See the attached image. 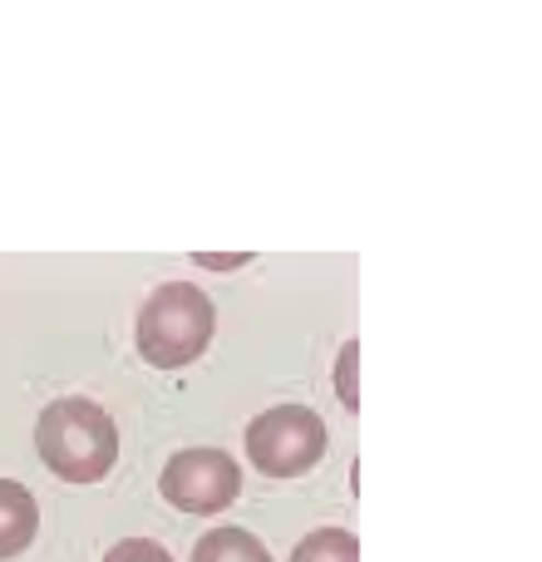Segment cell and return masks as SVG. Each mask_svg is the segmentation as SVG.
Masks as SVG:
<instances>
[{
    "instance_id": "6da1fadb",
    "label": "cell",
    "mask_w": 542,
    "mask_h": 562,
    "mask_svg": "<svg viewBox=\"0 0 542 562\" xmlns=\"http://www.w3.org/2000/svg\"><path fill=\"white\" fill-rule=\"evenodd\" d=\"M35 449L45 469L65 484H99L118 459V429L94 400H55L35 425Z\"/></svg>"
},
{
    "instance_id": "7a4b0ae2",
    "label": "cell",
    "mask_w": 542,
    "mask_h": 562,
    "mask_svg": "<svg viewBox=\"0 0 542 562\" xmlns=\"http://www.w3.org/2000/svg\"><path fill=\"white\" fill-rule=\"evenodd\" d=\"M217 311L193 281H168L138 311V356L158 370H183L213 346Z\"/></svg>"
},
{
    "instance_id": "3957f363",
    "label": "cell",
    "mask_w": 542,
    "mask_h": 562,
    "mask_svg": "<svg viewBox=\"0 0 542 562\" xmlns=\"http://www.w3.org/2000/svg\"><path fill=\"white\" fill-rule=\"evenodd\" d=\"M247 454L267 479H301L326 454V419L306 405H271L247 425Z\"/></svg>"
},
{
    "instance_id": "277c9868",
    "label": "cell",
    "mask_w": 542,
    "mask_h": 562,
    "mask_svg": "<svg viewBox=\"0 0 542 562\" xmlns=\"http://www.w3.org/2000/svg\"><path fill=\"white\" fill-rule=\"evenodd\" d=\"M158 488L183 514H223L242 494V469L223 449H183V454L168 459Z\"/></svg>"
},
{
    "instance_id": "5b68a950",
    "label": "cell",
    "mask_w": 542,
    "mask_h": 562,
    "mask_svg": "<svg viewBox=\"0 0 542 562\" xmlns=\"http://www.w3.org/2000/svg\"><path fill=\"white\" fill-rule=\"evenodd\" d=\"M39 533V504L25 484L15 479H0V562L25 553Z\"/></svg>"
},
{
    "instance_id": "8992f818",
    "label": "cell",
    "mask_w": 542,
    "mask_h": 562,
    "mask_svg": "<svg viewBox=\"0 0 542 562\" xmlns=\"http://www.w3.org/2000/svg\"><path fill=\"white\" fill-rule=\"evenodd\" d=\"M193 562H271V553L247 528H213L207 538H197Z\"/></svg>"
},
{
    "instance_id": "52a82bcc",
    "label": "cell",
    "mask_w": 542,
    "mask_h": 562,
    "mask_svg": "<svg viewBox=\"0 0 542 562\" xmlns=\"http://www.w3.org/2000/svg\"><path fill=\"white\" fill-rule=\"evenodd\" d=\"M291 562H360V543L346 528H316V533L301 538Z\"/></svg>"
},
{
    "instance_id": "ba28073f",
    "label": "cell",
    "mask_w": 542,
    "mask_h": 562,
    "mask_svg": "<svg viewBox=\"0 0 542 562\" xmlns=\"http://www.w3.org/2000/svg\"><path fill=\"white\" fill-rule=\"evenodd\" d=\"M104 562H173V553L163 543H154V538H128V543L109 548Z\"/></svg>"
},
{
    "instance_id": "9c48e42d",
    "label": "cell",
    "mask_w": 542,
    "mask_h": 562,
    "mask_svg": "<svg viewBox=\"0 0 542 562\" xmlns=\"http://www.w3.org/2000/svg\"><path fill=\"white\" fill-rule=\"evenodd\" d=\"M355 340H350V346H346V356H340V400H346V405L350 409H355L360 405V395H355Z\"/></svg>"
}]
</instances>
